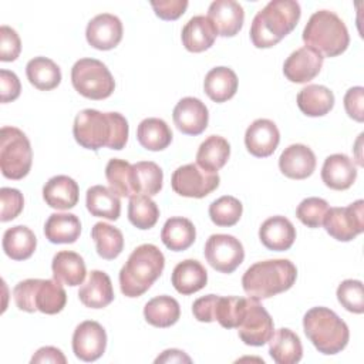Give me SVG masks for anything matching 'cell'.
Listing matches in <instances>:
<instances>
[{
	"label": "cell",
	"mask_w": 364,
	"mask_h": 364,
	"mask_svg": "<svg viewBox=\"0 0 364 364\" xmlns=\"http://www.w3.org/2000/svg\"><path fill=\"white\" fill-rule=\"evenodd\" d=\"M128 121L119 112H101L98 109H82L77 114L73 135L82 148L98 151L102 146L121 151L128 141Z\"/></svg>",
	"instance_id": "6da1fadb"
},
{
	"label": "cell",
	"mask_w": 364,
	"mask_h": 364,
	"mask_svg": "<svg viewBox=\"0 0 364 364\" xmlns=\"http://www.w3.org/2000/svg\"><path fill=\"white\" fill-rule=\"evenodd\" d=\"M301 16L294 0H272L259 10L250 26V40L257 48H270L290 34Z\"/></svg>",
	"instance_id": "7a4b0ae2"
},
{
	"label": "cell",
	"mask_w": 364,
	"mask_h": 364,
	"mask_svg": "<svg viewBox=\"0 0 364 364\" xmlns=\"http://www.w3.org/2000/svg\"><path fill=\"white\" fill-rule=\"evenodd\" d=\"M165 267L164 253L151 243L138 246L119 270V287L127 297L142 296Z\"/></svg>",
	"instance_id": "3957f363"
},
{
	"label": "cell",
	"mask_w": 364,
	"mask_h": 364,
	"mask_svg": "<svg viewBox=\"0 0 364 364\" xmlns=\"http://www.w3.org/2000/svg\"><path fill=\"white\" fill-rule=\"evenodd\" d=\"M297 277L296 266L287 259H269L252 264L242 277L249 297L263 300L289 290Z\"/></svg>",
	"instance_id": "277c9868"
},
{
	"label": "cell",
	"mask_w": 364,
	"mask_h": 364,
	"mask_svg": "<svg viewBox=\"0 0 364 364\" xmlns=\"http://www.w3.org/2000/svg\"><path fill=\"white\" fill-rule=\"evenodd\" d=\"M303 328L321 354H337L348 344L350 331L346 321L327 307L310 309L303 317Z\"/></svg>",
	"instance_id": "5b68a950"
},
{
	"label": "cell",
	"mask_w": 364,
	"mask_h": 364,
	"mask_svg": "<svg viewBox=\"0 0 364 364\" xmlns=\"http://www.w3.org/2000/svg\"><path fill=\"white\" fill-rule=\"evenodd\" d=\"M301 37L306 46L317 50L323 57H337L350 44V36L344 21L330 10L313 13Z\"/></svg>",
	"instance_id": "8992f818"
},
{
	"label": "cell",
	"mask_w": 364,
	"mask_h": 364,
	"mask_svg": "<svg viewBox=\"0 0 364 364\" xmlns=\"http://www.w3.org/2000/svg\"><path fill=\"white\" fill-rule=\"evenodd\" d=\"M16 306L27 313H60L67 303V293L55 279H27L13 289Z\"/></svg>",
	"instance_id": "52a82bcc"
},
{
	"label": "cell",
	"mask_w": 364,
	"mask_h": 364,
	"mask_svg": "<svg viewBox=\"0 0 364 364\" xmlns=\"http://www.w3.org/2000/svg\"><path fill=\"white\" fill-rule=\"evenodd\" d=\"M33 151L26 134L16 127L0 131V169L7 179H23L30 172Z\"/></svg>",
	"instance_id": "ba28073f"
},
{
	"label": "cell",
	"mask_w": 364,
	"mask_h": 364,
	"mask_svg": "<svg viewBox=\"0 0 364 364\" xmlns=\"http://www.w3.org/2000/svg\"><path fill=\"white\" fill-rule=\"evenodd\" d=\"M71 82L77 92L90 100H105L115 90L107 65L97 58H80L71 68Z\"/></svg>",
	"instance_id": "9c48e42d"
},
{
	"label": "cell",
	"mask_w": 364,
	"mask_h": 364,
	"mask_svg": "<svg viewBox=\"0 0 364 364\" xmlns=\"http://www.w3.org/2000/svg\"><path fill=\"white\" fill-rule=\"evenodd\" d=\"M323 225L336 240H353L364 232V200L358 199L343 208H328Z\"/></svg>",
	"instance_id": "30bf717a"
},
{
	"label": "cell",
	"mask_w": 364,
	"mask_h": 364,
	"mask_svg": "<svg viewBox=\"0 0 364 364\" xmlns=\"http://www.w3.org/2000/svg\"><path fill=\"white\" fill-rule=\"evenodd\" d=\"M220 178L218 172L202 169L198 164H186L179 166L171 179L172 189L185 198H205L219 186Z\"/></svg>",
	"instance_id": "8fae6325"
},
{
	"label": "cell",
	"mask_w": 364,
	"mask_h": 364,
	"mask_svg": "<svg viewBox=\"0 0 364 364\" xmlns=\"http://www.w3.org/2000/svg\"><path fill=\"white\" fill-rule=\"evenodd\" d=\"M274 330L273 318L257 299L247 297L245 313L237 326L240 340L246 346L260 347L266 344Z\"/></svg>",
	"instance_id": "7c38bea8"
},
{
	"label": "cell",
	"mask_w": 364,
	"mask_h": 364,
	"mask_svg": "<svg viewBox=\"0 0 364 364\" xmlns=\"http://www.w3.org/2000/svg\"><path fill=\"white\" fill-rule=\"evenodd\" d=\"M206 262L220 273L235 272L245 259V249L239 239L232 235H210L205 243Z\"/></svg>",
	"instance_id": "4fadbf2b"
},
{
	"label": "cell",
	"mask_w": 364,
	"mask_h": 364,
	"mask_svg": "<svg viewBox=\"0 0 364 364\" xmlns=\"http://www.w3.org/2000/svg\"><path fill=\"white\" fill-rule=\"evenodd\" d=\"M107 348V333L104 327L94 320L80 323L73 334V353L85 363L98 360Z\"/></svg>",
	"instance_id": "5bb4252c"
},
{
	"label": "cell",
	"mask_w": 364,
	"mask_h": 364,
	"mask_svg": "<svg viewBox=\"0 0 364 364\" xmlns=\"http://www.w3.org/2000/svg\"><path fill=\"white\" fill-rule=\"evenodd\" d=\"M324 57L314 48L303 46L293 51L283 64L284 77L296 84H304L318 75Z\"/></svg>",
	"instance_id": "9a60e30c"
},
{
	"label": "cell",
	"mask_w": 364,
	"mask_h": 364,
	"mask_svg": "<svg viewBox=\"0 0 364 364\" xmlns=\"http://www.w3.org/2000/svg\"><path fill=\"white\" fill-rule=\"evenodd\" d=\"M122 23L121 20L111 14L102 13L91 18L85 28V38L88 44L97 50H112L122 40Z\"/></svg>",
	"instance_id": "2e32d148"
},
{
	"label": "cell",
	"mask_w": 364,
	"mask_h": 364,
	"mask_svg": "<svg viewBox=\"0 0 364 364\" xmlns=\"http://www.w3.org/2000/svg\"><path fill=\"white\" fill-rule=\"evenodd\" d=\"M176 128L185 135L202 134L209 121V112L206 105L195 97H185L179 100L172 112Z\"/></svg>",
	"instance_id": "e0dca14e"
},
{
	"label": "cell",
	"mask_w": 364,
	"mask_h": 364,
	"mask_svg": "<svg viewBox=\"0 0 364 364\" xmlns=\"http://www.w3.org/2000/svg\"><path fill=\"white\" fill-rule=\"evenodd\" d=\"M280 142V132L276 124L266 118L253 121L245 132V145L247 151L257 158L270 156Z\"/></svg>",
	"instance_id": "ac0fdd59"
},
{
	"label": "cell",
	"mask_w": 364,
	"mask_h": 364,
	"mask_svg": "<svg viewBox=\"0 0 364 364\" xmlns=\"http://www.w3.org/2000/svg\"><path fill=\"white\" fill-rule=\"evenodd\" d=\"M208 18L222 37L236 36L245 21L243 7L235 0H215L208 9Z\"/></svg>",
	"instance_id": "d6986e66"
},
{
	"label": "cell",
	"mask_w": 364,
	"mask_h": 364,
	"mask_svg": "<svg viewBox=\"0 0 364 364\" xmlns=\"http://www.w3.org/2000/svg\"><path fill=\"white\" fill-rule=\"evenodd\" d=\"M279 168L290 179H306L316 169V155L307 145H289L279 158Z\"/></svg>",
	"instance_id": "ffe728a7"
},
{
	"label": "cell",
	"mask_w": 364,
	"mask_h": 364,
	"mask_svg": "<svg viewBox=\"0 0 364 364\" xmlns=\"http://www.w3.org/2000/svg\"><path fill=\"white\" fill-rule=\"evenodd\" d=\"M324 185L334 191L348 189L357 179V168L347 155L333 154L324 159L321 168Z\"/></svg>",
	"instance_id": "44dd1931"
},
{
	"label": "cell",
	"mask_w": 364,
	"mask_h": 364,
	"mask_svg": "<svg viewBox=\"0 0 364 364\" xmlns=\"http://www.w3.org/2000/svg\"><path fill=\"white\" fill-rule=\"evenodd\" d=\"M259 239L269 250L284 252L289 250L296 240V228L284 216H272L262 223Z\"/></svg>",
	"instance_id": "7402d4cb"
},
{
	"label": "cell",
	"mask_w": 364,
	"mask_h": 364,
	"mask_svg": "<svg viewBox=\"0 0 364 364\" xmlns=\"http://www.w3.org/2000/svg\"><path fill=\"white\" fill-rule=\"evenodd\" d=\"M78 297L85 307H107L114 300V289L109 276L101 270H91L78 290Z\"/></svg>",
	"instance_id": "603a6c76"
},
{
	"label": "cell",
	"mask_w": 364,
	"mask_h": 364,
	"mask_svg": "<svg viewBox=\"0 0 364 364\" xmlns=\"http://www.w3.org/2000/svg\"><path fill=\"white\" fill-rule=\"evenodd\" d=\"M80 189L77 182L67 175H55L43 186V198L53 209H71L78 202Z\"/></svg>",
	"instance_id": "cb8c5ba5"
},
{
	"label": "cell",
	"mask_w": 364,
	"mask_h": 364,
	"mask_svg": "<svg viewBox=\"0 0 364 364\" xmlns=\"http://www.w3.org/2000/svg\"><path fill=\"white\" fill-rule=\"evenodd\" d=\"M218 31L208 16H193L182 28V44L191 53H202L210 48Z\"/></svg>",
	"instance_id": "d4e9b609"
},
{
	"label": "cell",
	"mask_w": 364,
	"mask_h": 364,
	"mask_svg": "<svg viewBox=\"0 0 364 364\" xmlns=\"http://www.w3.org/2000/svg\"><path fill=\"white\" fill-rule=\"evenodd\" d=\"M172 286L183 296L202 290L208 283V272L203 264L195 259L179 262L171 276Z\"/></svg>",
	"instance_id": "484cf974"
},
{
	"label": "cell",
	"mask_w": 364,
	"mask_h": 364,
	"mask_svg": "<svg viewBox=\"0 0 364 364\" xmlns=\"http://www.w3.org/2000/svg\"><path fill=\"white\" fill-rule=\"evenodd\" d=\"M51 270L57 282L71 287L82 284L87 274L84 259L71 250L57 252L51 262Z\"/></svg>",
	"instance_id": "4316f807"
},
{
	"label": "cell",
	"mask_w": 364,
	"mask_h": 364,
	"mask_svg": "<svg viewBox=\"0 0 364 364\" xmlns=\"http://www.w3.org/2000/svg\"><path fill=\"white\" fill-rule=\"evenodd\" d=\"M269 343V354L277 364H296L303 357V346L296 333L290 328L273 331Z\"/></svg>",
	"instance_id": "83f0119b"
},
{
	"label": "cell",
	"mask_w": 364,
	"mask_h": 364,
	"mask_svg": "<svg viewBox=\"0 0 364 364\" xmlns=\"http://www.w3.org/2000/svg\"><path fill=\"white\" fill-rule=\"evenodd\" d=\"M237 84V75L232 68L215 67L205 75L203 90L212 101L225 102L236 94Z\"/></svg>",
	"instance_id": "f1b7e54d"
},
{
	"label": "cell",
	"mask_w": 364,
	"mask_h": 364,
	"mask_svg": "<svg viewBox=\"0 0 364 364\" xmlns=\"http://www.w3.org/2000/svg\"><path fill=\"white\" fill-rule=\"evenodd\" d=\"M297 107L307 117H323L334 107V94L324 85L310 84L297 94Z\"/></svg>",
	"instance_id": "f546056e"
},
{
	"label": "cell",
	"mask_w": 364,
	"mask_h": 364,
	"mask_svg": "<svg viewBox=\"0 0 364 364\" xmlns=\"http://www.w3.org/2000/svg\"><path fill=\"white\" fill-rule=\"evenodd\" d=\"M196 239V229L193 223L182 216L169 218L162 230L161 240L162 243L173 252H182L189 249Z\"/></svg>",
	"instance_id": "4dcf8cb0"
},
{
	"label": "cell",
	"mask_w": 364,
	"mask_h": 364,
	"mask_svg": "<svg viewBox=\"0 0 364 364\" xmlns=\"http://www.w3.org/2000/svg\"><path fill=\"white\" fill-rule=\"evenodd\" d=\"M85 205L88 212L97 218L117 220L121 215L119 196L102 185H94L87 189Z\"/></svg>",
	"instance_id": "1f68e13d"
},
{
	"label": "cell",
	"mask_w": 364,
	"mask_h": 364,
	"mask_svg": "<svg viewBox=\"0 0 364 364\" xmlns=\"http://www.w3.org/2000/svg\"><path fill=\"white\" fill-rule=\"evenodd\" d=\"M36 247L37 237L34 232L24 225L9 228L3 235V250L13 260L28 259Z\"/></svg>",
	"instance_id": "d6a6232c"
},
{
	"label": "cell",
	"mask_w": 364,
	"mask_h": 364,
	"mask_svg": "<svg viewBox=\"0 0 364 364\" xmlns=\"http://www.w3.org/2000/svg\"><path fill=\"white\" fill-rule=\"evenodd\" d=\"M81 233V222L74 213H53L44 225L46 239L51 243H74Z\"/></svg>",
	"instance_id": "836d02e7"
},
{
	"label": "cell",
	"mask_w": 364,
	"mask_h": 364,
	"mask_svg": "<svg viewBox=\"0 0 364 364\" xmlns=\"http://www.w3.org/2000/svg\"><path fill=\"white\" fill-rule=\"evenodd\" d=\"M230 156L229 142L219 135L208 136L198 148L196 164L209 172H218Z\"/></svg>",
	"instance_id": "e575fe53"
},
{
	"label": "cell",
	"mask_w": 364,
	"mask_h": 364,
	"mask_svg": "<svg viewBox=\"0 0 364 364\" xmlns=\"http://www.w3.org/2000/svg\"><path fill=\"white\" fill-rule=\"evenodd\" d=\"M105 178L109 189L122 198H132L136 195L134 165L128 161L112 158L105 166Z\"/></svg>",
	"instance_id": "d590c367"
},
{
	"label": "cell",
	"mask_w": 364,
	"mask_h": 364,
	"mask_svg": "<svg viewBox=\"0 0 364 364\" xmlns=\"http://www.w3.org/2000/svg\"><path fill=\"white\" fill-rule=\"evenodd\" d=\"M172 131L161 118H145L136 128V139L148 151H162L172 142Z\"/></svg>",
	"instance_id": "8d00e7d4"
},
{
	"label": "cell",
	"mask_w": 364,
	"mask_h": 364,
	"mask_svg": "<svg viewBox=\"0 0 364 364\" xmlns=\"http://www.w3.org/2000/svg\"><path fill=\"white\" fill-rule=\"evenodd\" d=\"M144 317L148 324L166 328L179 320L181 307L179 303L171 296H156L145 304Z\"/></svg>",
	"instance_id": "74e56055"
},
{
	"label": "cell",
	"mask_w": 364,
	"mask_h": 364,
	"mask_svg": "<svg viewBox=\"0 0 364 364\" xmlns=\"http://www.w3.org/2000/svg\"><path fill=\"white\" fill-rule=\"evenodd\" d=\"M27 80L40 91H50L61 82L60 67L47 57H34L26 65Z\"/></svg>",
	"instance_id": "f35d334b"
},
{
	"label": "cell",
	"mask_w": 364,
	"mask_h": 364,
	"mask_svg": "<svg viewBox=\"0 0 364 364\" xmlns=\"http://www.w3.org/2000/svg\"><path fill=\"white\" fill-rule=\"evenodd\" d=\"M91 237L95 242L98 256L102 259L112 260L118 257L124 249L122 232L109 223H95L91 229Z\"/></svg>",
	"instance_id": "ab89813d"
},
{
	"label": "cell",
	"mask_w": 364,
	"mask_h": 364,
	"mask_svg": "<svg viewBox=\"0 0 364 364\" xmlns=\"http://www.w3.org/2000/svg\"><path fill=\"white\" fill-rule=\"evenodd\" d=\"M158 218L159 209L156 203L151 199V196L139 193L129 198L128 219L135 228L141 230L151 229L158 222Z\"/></svg>",
	"instance_id": "60d3db41"
},
{
	"label": "cell",
	"mask_w": 364,
	"mask_h": 364,
	"mask_svg": "<svg viewBox=\"0 0 364 364\" xmlns=\"http://www.w3.org/2000/svg\"><path fill=\"white\" fill-rule=\"evenodd\" d=\"M134 172L136 195L154 196L159 193L164 182V172L159 165L152 161H141L134 164Z\"/></svg>",
	"instance_id": "b9f144b4"
},
{
	"label": "cell",
	"mask_w": 364,
	"mask_h": 364,
	"mask_svg": "<svg viewBox=\"0 0 364 364\" xmlns=\"http://www.w3.org/2000/svg\"><path fill=\"white\" fill-rule=\"evenodd\" d=\"M243 212L242 202L230 195L218 198L209 205L210 220L220 228H229L239 222Z\"/></svg>",
	"instance_id": "7bdbcfd3"
},
{
	"label": "cell",
	"mask_w": 364,
	"mask_h": 364,
	"mask_svg": "<svg viewBox=\"0 0 364 364\" xmlns=\"http://www.w3.org/2000/svg\"><path fill=\"white\" fill-rule=\"evenodd\" d=\"M246 299L228 296V297H218L213 318L225 328H237L242 316L245 313Z\"/></svg>",
	"instance_id": "ee69618b"
},
{
	"label": "cell",
	"mask_w": 364,
	"mask_h": 364,
	"mask_svg": "<svg viewBox=\"0 0 364 364\" xmlns=\"http://www.w3.org/2000/svg\"><path fill=\"white\" fill-rule=\"evenodd\" d=\"M327 210H328L327 200H324L323 198L310 196V198L303 199L299 203V206L296 209V216L307 228L316 229L323 225Z\"/></svg>",
	"instance_id": "f6af8a7d"
},
{
	"label": "cell",
	"mask_w": 364,
	"mask_h": 364,
	"mask_svg": "<svg viewBox=\"0 0 364 364\" xmlns=\"http://www.w3.org/2000/svg\"><path fill=\"white\" fill-rule=\"evenodd\" d=\"M338 303L350 313L361 314L364 311V290L360 280L347 279L337 287Z\"/></svg>",
	"instance_id": "bcb514c9"
},
{
	"label": "cell",
	"mask_w": 364,
	"mask_h": 364,
	"mask_svg": "<svg viewBox=\"0 0 364 364\" xmlns=\"http://www.w3.org/2000/svg\"><path fill=\"white\" fill-rule=\"evenodd\" d=\"M0 203H1L0 220L9 222V220L16 219L21 213L23 206H24V198L18 189L1 188L0 189Z\"/></svg>",
	"instance_id": "7dc6e473"
},
{
	"label": "cell",
	"mask_w": 364,
	"mask_h": 364,
	"mask_svg": "<svg viewBox=\"0 0 364 364\" xmlns=\"http://www.w3.org/2000/svg\"><path fill=\"white\" fill-rule=\"evenodd\" d=\"M21 41L14 28L9 26L0 27V60L4 63L14 61L20 55Z\"/></svg>",
	"instance_id": "c3c4849f"
},
{
	"label": "cell",
	"mask_w": 364,
	"mask_h": 364,
	"mask_svg": "<svg viewBox=\"0 0 364 364\" xmlns=\"http://www.w3.org/2000/svg\"><path fill=\"white\" fill-rule=\"evenodd\" d=\"M344 108L350 118L357 122L364 121V88L353 87L344 95Z\"/></svg>",
	"instance_id": "681fc988"
},
{
	"label": "cell",
	"mask_w": 364,
	"mask_h": 364,
	"mask_svg": "<svg viewBox=\"0 0 364 364\" xmlns=\"http://www.w3.org/2000/svg\"><path fill=\"white\" fill-rule=\"evenodd\" d=\"M186 0H161L151 1V6L155 14L162 20H176L179 18L188 9Z\"/></svg>",
	"instance_id": "f907efd6"
},
{
	"label": "cell",
	"mask_w": 364,
	"mask_h": 364,
	"mask_svg": "<svg viewBox=\"0 0 364 364\" xmlns=\"http://www.w3.org/2000/svg\"><path fill=\"white\" fill-rule=\"evenodd\" d=\"M21 91V84L18 77L9 70H0V94L1 102H10L18 98Z\"/></svg>",
	"instance_id": "816d5d0a"
},
{
	"label": "cell",
	"mask_w": 364,
	"mask_h": 364,
	"mask_svg": "<svg viewBox=\"0 0 364 364\" xmlns=\"http://www.w3.org/2000/svg\"><path fill=\"white\" fill-rule=\"evenodd\" d=\"M218 297L219 296H216V294H208V296L196 299L193 301V304H192L193 317L198 321H202V323H212V321H215L213 313H215V306H216Z\"/></svg>",
	"instance_id": "f5cc1de1"
},
{
	"label": "cell",
	"mask_w": 364,
	"mask_h": 364,
	"mask_svg": "<svg viewBox=\"0 0 364 364\" xmlns=\"http://www.w3.org/2000/svg\"><path fill=\"white\" fill-rule=\"evenodd\" d=\"M34 363H53V364H65L67 358L63 351L57 347H41L31 357V364Z\"/></svg>",
	"instance_id": "db71d44e"
},
{
	"label": "cell",
	"mask_w": 364,
	"mask_h": 364,
	"mask_svg": "<svg viewBox=\"0 0 364 364\" xmlns=\"http://www.w3.org/2000/svg\"><path fill=\"white\" fill-rule=\"evenodd\" d=\"M155 363L156 364L158 363H192V360L183 351L171 348V350H165L161 355H158L155 358Z\"/></svg>",
	"instance_id": "11a10c76"
}]
</instances>
